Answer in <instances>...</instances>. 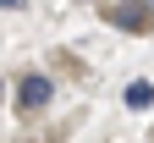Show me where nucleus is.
I'll use <instances>...</instances> for the list:
<instances>
[{
  "label": "nucleus",
  "mask_w": 154,
  "mask_h": 143,
  "mask_svg": "<svg viewBox=\"0 0 154 143\" xmlns=\"http://www.w3.org/2000/svg\"><path fill=\"white\" fill-rule=\"evenodd\" d=\"M149 105H154V83H143V77L127 83V110H149Z\"/></svg>",
  "instance_id": "3"
},
{
  "label": "nucleus",
  "mask_w": 154,
  "mask_h": 143,
  "mask_svg": "<svg viewBox=\"0 0 154 143\" xmlns=\"http://www.w3.org/2000/svg\"><path fill=\"white\" fill-rule=\"evenodd\" d=\"M138 6H143V11H149V6H154V0H138Z\"/></svg>",
  "instance_id": "5"
},
{
  "label": "nucleus",
  "mask_w": 154,
  "mask_h": 143,
  "mask_svg": "<svg viewBox=\"0 0 154 143\" xmlns=\"http://www.w3.org/2000/svg\"><path fill=\"white\" fill-rule=\"evenodd\" d=\"M0 99H6V83H0Z\"/></svg>",
  "instance_id": "6"
},
{
  "label": "nucleus",
  "mask_w": 154,
  "mask_h": 143,
  "mask_svg": "<svg viewBox=\"0 0 154 143\" xmlns=\"http://www.w3.org/2000/svg\"><path fill=\"white\" fill-rule=\"evenodd\" d=\"M17 6H22V0H0V11H17Z\"/></svg>",
  "instance_id": "4"
},
{
  "label": "nucleus",
  "mask_w": 154,
  "mask_h": 143,
  "mask_svg": "<svg viewBox=\"0 0 154 143\" xmlns=\"http://www.w3.org/2000/svg\"><path fill=\"white\" fill-rule=\"evenodd\" d=\"M50 99H55V83H50L44 72H28L22 83H17V110H22V116H38Z\"/></svg>",
  "instance_id": "1"
},
{
  "label": "nucleus",
  "mask_w": 154,
  "mask_h": 143,
  "mask_svg": "<svg viewBox=\"0 0 154 143\" xmlns=\"http://www.w3.org/2000/svg\"><path fill=\"white\" fill-rule=\"evenodd\" d=\"M105 22L121 28V33H154V11H143L138 0H127V6H110L105 11Z\"/></svg>",
  "instance_id": "2"
}]
</instances>
